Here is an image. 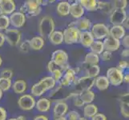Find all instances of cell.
Returning a JSON list of instances; mask_svg holds the SVG:
<instances>
[{"label": "cell", "mask_w": 129, "mask_h": 120, "mask_svg": "<svg viewBox=\"0 0 129 120\" xmlns=\"http://www.w3.org/2000/svg\"><path fill=\"white\" fill-rule=\"evenodd\" d=\"M55 21L50 16H45L42 18L38 26L39 33L40 34V37H42L43 39L50 36L55 31Z\"/></svg>", "instance_id": "cell-1"}, {"label": "cell", "mask_w": 129, "mask_h": 120, "mask_svg": "<svg viewBox=\"0 0 129 120\" xmlns=\"http://www.w3.org/2000/svg\"><path fill=\"white\" fill-rule=\"evenodd\" d=\"M42 1H35V0H27L24 2L23 6L20 7V12L23 14H26L29 16H37L41 13L42 8L40 5Z\"/></svg>", "instance_id": "cell-2"}, {"label": "cell", "mask_w": 129, "mask_h": 120, "mask_svg": "<svg viewBox=\"0 0 129 120\" xmlns=\"http://www.w3.org/2000/svg\"><path fill=\"white\" fill-rule=\"evenodd\" d=\"M123 73L117 67H111L106 73V77L108 79L109 83L112 86L117 87L121 85L123 82Z\"/></svg>", "instance_id": "cell-3"}, {"label": "cell", "mask_w": 129, "mask_h": 120, "mask_svg": "<svg viewBox=\"0 0 129 120\" xmlns=\"http://www.w3.org/2000/svg\"><path fill=\"white\" fill-rule=\"evenodd\" d=\"M91 33L95 40L104 39L109 35V28L104 23H95L91 27Z\"/></svg>", "instance_id": "cell-4"}, {"label": "cell", "mask_w": 129, "mask_h": 120, "mask_svg": "<svg viewBox=\"0 0 129 120\" xmlns=\"http://www.w3.org/2000/svg\"><path fill=\"white\" fill-rule=\"evenodd\" d=\"M73 84L76 87L77 92L91 90V87L95 85V78H91L87 76L80 78H75Z\"/></svg>", "instance_id": "cell-5"}, {"label": "cell", "mask_w": 129, "mask_h": 120, "mask_svg": "<svg viewBox=\"0 0 129 120\" xmlns=\"http://www.w3.org/2000/svg\"><path fill=\"white\" fill-rule=\"evenodd\" d=\"M5 40L11 47H17L20 43L21 40V32L18 29L8 28L4 33Z\"/></svg>", "instance_id": "cell-6"}, {"label": "cell", "mask_w": 129, "mask_h": 120, "mask_svg": "<svg viewBox=\"0 0 129 120\" xmlns=\"http://www.w3.org/2000/svg\"><path fill=\"white\" fill-rule=\"evenodd\" d=\"M79 34H80V31L76 28L72 27V26H68L63 32V42L67 44L77 43L79 41Z\"/></svg>", "instance_id": "cell-7"}, {"label": "cell", "mask_w": 129, "mask_h": 120, "mask_svg": "<svg viewBox=\"0 0 129 120\" xmlns=\"http://www.w3.org/2000/svg\"><path fill=\"white\" fill-rule=\"evenodd\" d=\"M51 61L58 67L68 63V55L63 50H56L52 53Z\"/></svg>", "instance_id": "cell-8"}, {"label": "cell", "mask_w": 129, "mask_h": 120, "mask_svg": "<svg viewBox=\"0 0 129 120\" xmlns=\"http://www.w3.org/2000/svg\"><path fill=\"white\" fill-rule=\"evenodd\" d=\"M127 17L125 10L115 9L110 15V23L112 26H122L123 21Z\"/></svg>", "instance_id": "cell-9"}, {"label": "cell", "mask_w": 129, "mask_h": 120, "mask_svg": "<svg viewBox=\"0 0 129 120\" xmlns=\"http://www.w3.org/2000/svg\"><path fill=\"white\" fill-rule=\"evenodd\" d=\"M35 99L30 95H22L18 100V105L23 110H30L35 106Z\"/></svg>", "instance_id": "cell-10"}, {"label": "cell", "mask_w": 129, "mask_h": 120, "mask_svg": "<svg viewBox=\"0 0 129 120\" xmlns=\"http://www.w3.org/2000/svg\"><path fill=\"white\" fill-rule=\"evenodd\" d=\"M26 15L21 13L20 11H15L9 17L10 24L13 27H15V29L23 27L26 23Z\"/></svg>", "instance_id": "cell-11"}, {"label": "cell", "mask_w": 129, "mask_h": 120, "mask_svg": "<svg viewBox=\"0 0 129 120\" xmlns=\"http://www.w3.org/2000/svg\"><path fill=\"white\" fill-rule=\"evenodd\" d=\"M68 26H72V27L76 28L80 32L87 31L91 27V22L87 18H80V19H76L75 21L70 23Z\"/></svg>", "instance_id": "cell-12"}, {"label": "cell", "mask_w": 129, "mask_h": 120, "mask_svg": "<svg viewBox=\"0 0 129 120\" xmlns=\"http://www.w3.org/2000/svg\"><path fill=\"white\" fill-rule=\"evenodd\" d=\"M103 44H104V51L112 52V51H118L121 43H120V40L114 38L112 36L108 35V37L104 39Z\"/></svg>", "instance_id": "cell-13"}, {"label": "cell", "mask_w": 129, "mask_h": 120, "mask_svg": "<svg viewBox=\"0 0 129 120\" xmlns=\"http://www.w3.org/2000/svg\"><path fill=\"white\" fill-rule=\"evenodd\" d=\"M75 78H76V73L75 70L72 68H69L68 70H66L65 74L63 75V78L59 81V84L61 87H68L73 84Z\"/></svg>", "instance_id": "cell-14"}, {"label": "cell", "mask_w": 129, "mask_h": 120, "mask_svg": "<svg viewBox=\"0 0 129 120\" xmlns=\"http://www.w3.org/2000/svg\"><path fill=\"white\" fill-rule=\"evenodd\" d=\"M68 112V105L64 101H59L55 103L53 108V114L55 118L63 117Z\"/></svg>", "instance_id": "cell-15"}, {"label": "cell", "mask_w": 129, "mask_h": 120, "mask_svg": "<svg viewBox=\"0 0 129 120\" xmlns=\"http://www.w3.org/2000/svg\"><path fill=\"white\" fill-rule=\"evenodd\" d=\"M0 9L3 12V15H9L14 13L16 5L13 0H2V3L0 4Z\"/></svg>", "instance_id": "cell-16"}, {"label": "cell", "mask_w": 129, "mask_h": 120, "mask_svg": "<svg viewBox=\"0 0 129 120\" xmlns=\"http://www.w3.org/2000/svg\"><path fill=\"white\" fill-rule=\"evenodd\" d=\"M84 12H85V11H84L83 7L79 3V2H75L71 4L70 15L73 18H75V19H80V18H83Z\"/></svg>", "instance_id": "cell-17"}, {"label": "cell", "mask_w": 129, "mask_h": 120, "mask_svg": "<svg viewBox=\"0 0 129 120\" xmlns=\"http://www.w3.org/2000/svg\"><path fill=\"white\" fill-rule=\"evenodd\" d=\"M94 38H93L92 34L90 31H82L80 32L79 34V43H80V44L86 48H89L90 46L91 45V43L94 42Z\"/></svg>", "instance_id": "cell-18"}, {"label": "cell", "mask_w": 129, "mask_h": 120, "mask_svg": "<svg viewBox=\"0 0 129 120\" xmlns=\"http://www.w3.org/2000/svg\"><path fill=\"white\" fill-rule=\"evenodd\" d=\"M126 34V30L122 26H112L109 29V35L118 40L122 39Z\"/></svg>", "instance_id": "cell-19"}, {"label": "cell", "mask_w": 129, "mask_h": 120, "mask_svg": "<svg viewBox=\"0 0 129 120\" xmlns=\"http://www.w3.org/2000/svg\"><path fill=\"white\" fill-rule=\"evenodd\" d=\"M51 103L47 98H41L35 103V107L40 112H47L51 109Z\"/></svg>", "instance_id": "cell-20"}, {"label": "cell", "mask_w": 129, "mask_h": 120, "mask_svg": "<svg viewBox=\"0 0 129 120\" xmlns=\"http://www.w3.org/2000/svg\"><path fill=\"white\" fill-rule=\"evenodd\" d=\"M95 92L92 91L91 90H87V91H83L79 92V98L84 104H90L95 99Z\"/></svg>", "instance_id": "cell-21"}, {"label": "cell", "mask_w": 129, "mask_h": 120, "mask_svg": "<svg viewBox=\"0 0 129 120\" xmlns=\"http://www.w3.org/2000/svg\"><path fill=\"white\" fill-rule=\"evenodd\" d=\"M47 91V89L46 86L44 85V83L41 81H39V83H36L35 84L31 87L30 89V92H31V95L35 97H39L43 95L44 93Z\"/></svg>", "instance_id": "cell-22"}, {"label": "cell", "mask_w": 129, "mask_h": 120, "mask_svg": "<svg viewBox=\"0 0 129 120\" xmlns=\"http://www.w3.org/2000/svg\"><path fill=\"white\" fill-rule=\"evenodd\" d=\"M70 6L71 4L67 1H61L57 4L56 11L60 16H68L70 15Z\"/></svg>", "instance_id": "cell-23"}, {"label": "cell", "mask_w": 129, "mask_h": 120, "mask_svg": "<svg viewBox=\"0 0 129 120\" xmlns=\"http://www.w3.org/2000/svg\"><path fill=\"white\" fill-rule=\"evenodd\" d=\"M44 44H45V41H44V39L40 36H35L29 40L30 48H31L34 51L41 50L44 47Z\"/></svg>", "instance_id": "cell-24"}, {"label": "cell", "mask_w": 129, "mask_h": 120, "mask_svg": "<svg viewBox=\"0 0 129 120\" xmlns=\"http://www.w3.org/2000/svg\"><path fill=\"white\" fill-rule=\"evenodd\" d=\"M79 3L83 7L84 11H95L98 10V1L96 0H80Z\"/></svg>", "instance_id": "cell-25"}, {"label": "cell", "mask_w": 129, "mask_h": 120, "mask_svg": "<svg viewBox=\"0 0 129 120\" xmlns=\"http://www.w3.org/2000/svg\"><path fill=\"white\" fill-rule=\"evenodd\" d=\"M95 85L98 90L102 91L107 90V89L109 87L110 83H109L108 79L107 78V77L102 75V76H98L95 79Z\"/></svg>", "instance_id": "cell-26"}, {"label": "cell", "mask_w": 129, "mask_h": 120, "mask_svg": "<svg viewBox=\"0 0 129 120\" xmlns=\"http://www.w3.org/2000/svg\"><path fill=\"white\" fill-rule=\"evenodd\" d=\"M98 107L95 104L90 103V104H86L83 107V115L86 118H91L93 116L98 113Z\"/></svg>", "instance_id": "cell-27"}, {"label": "cell", "mask_w": 129, "mask_h": 120, "mask_svg": "<svg viewBox=\"0 0 129 120\" xmlns=\"http://www.w3.org/2000/svg\"><path fill=\"white\" fill-rule=\"evenodd\" d=\"M48 38L53 45H60V44L63 43V32L60 31V30H55V31L48 37Z\"/></svg>", "instance_id": "cell-28"}, {"label": "cell", "mask_w": 129, "mask_h": 120, "mask_svg": "<svg viewBox=\"0 0 129 120\" xmlns=\"http://www.w3.org/2000/svg\"><path fill=\"white\" fill-rule=\"evenodd\" d=\"M98 9L107 15H111L112 12L115 10L112 3L102 1H98Z\"/></svg>", "instance_id": "cell-29"}, {"label": "cell", "mask_w": 129, "mask_h": 120, "mask_svg": "<svg viewBox=\"0 0 129 120\" xmlns=\"http://www.w3.org/2000/svg\"><path fill=\"white\" fill-rule=\"evenodd\" d=\"M12 88L15 94H23L26 90V83L24 80H16L13 83Z\"/></svg>", "instance_id": "cell-30"}, {"label": "cell", "mask_w": 129, "mask_h": 120, "mask_svg": "<svg viewBox=\"0 0 129 120\" xmlns=\"http://www.w3.org/2000/svg\"><path fill=\"white\" fill-rule=\"evenodd\" d=\"M91 49V52L95 53L96 55H101L102 53L104 51V44L103 42L100 41V40H94V42L91 43V45L89 47Z\"/></svg>", "instance_id": "cell-31"}, {"label": "cell", "mask_w": 129, "mask_h": 120, "mask_svg": "<svg viewBox=\"0 0 129 120\" xmlns=\"http://www.w3.org/2000/svg\"><path fill=\"white\" fill-rule=\"evenodd\" d=\"M84 61H85V63L87 64L88 66L98 65V63H99V62H100V57L98 55L95 54V53L88 52L85 55Z\"/></svg>", "instance_id": "cell-32"}, {"label": "cell", "mask_w": 129, "mask_h": 120, "mask_svg": "<svg viewBox=\"0 0 129 120\" xmlns=\"http://www.w3.org/2000/svg\"><path fill=\"white\" fill-rule=\"evenodd\" d=\"M100 72V67L99 65H91L88 66V67L86 69V76L91 78H95L98 77Z\"/></svg>", "instance_id": "cell-33"}, {"label": "cell", "mask_w": 129, "mask_h": 120, "mask_svg": "<svg viewBox=\"0 0 129 120\" xmlns=\"http://www.w3.org/2000/svg\"><path fill=\"white\" fill-rule=\"evenodd\" d=\"M41 82H43L44 83V85L46 86L47 91L49 90H51V89H54L56 85V82L55 81V79L53 78L51 76H47V77H44L41 80Z\"/></svg>", "instance_id": "cell-34"}, {"label": "cell", "mask_w": 129, "mask_h": 120, "mask_svg": "<svg viewBox=\"0 0 129 120\" xmlns=\"http://www.w3.org/2000/svg\"><path fill=\"white\" fill-rule=\"evenodd\" d=\"M11 79L0 77V90L2 91H7L11 87Z\"/></svg>", "instance_id": "cell-35"}, {"label": "cell", "mask_w": 129, "mask_h": 120, "mask_svg": "<svg viewBox=\"0 0 129 120\" xmlns=\"http://www.w3.org/2000/svg\"><path fill=\"white\" fill-rule=\"evenodd\" d=\"M120 113L122 116L125 118H129V103L127 101H121L120 102Z\"/></svg>", "instance_id": "cell-36"}, {"label": "cell", "mask_w": 129, "mask_h": 120, "mask_svg": "<svg viewBox=\"0 0 129 120\" xmlns=\"http://www.w3.org/2000/svg\"><path fill=\"white\" fill-rule=\"evenodd\" d=\"M9 26H10L9 17L4 15L0 16V30H6L8 29Z\"/></svg>", "instance_id": "cell-37"}, {"label": "cell", "mask_w": 129, "mask_h": 120, "mask_svg": "<svg viewBox=\"0 0 129 120\" xmlns=\"http://www.w3.org/2000/svg\"><path fill=\"white\" fill-rule=\"evenodd\" d=\"M127 5V2L126 0H116V1H114L112 3V6L114 9H121V10H124L126 8Z\"/></svg>", "instance_id": "cell-38"}, {"label": "cell", "mask_w": 129, "mask_h": 120, "mask_svg": "<svg viewBox=\"0 0 129 120\" xmlns=\"http://www.w3.org/2000/svg\"><path fill=\"white\" fill-rule=\"evenodd\" d=\"M51 77L55 79V81L58 83H59V81L61 80V78H63V71L59 69V68H57V69H55L54 71H53L52 73H51Z\"/></svg>", "instance_id": "cell-39"}, {"label": "cell", "mask_w": 129, "mask_h": 120, "mask_svg": "<svg viewBox=\"0 0 129 120\" xmlns=\"http://www.w3.org/2000/svg\"><path fill=\"white\" fill-rule=\"evenodd\" d=\"M80 117L79 114L76 110H71V111L67 113V120H78L79 118Z\"/></svg>", "instance_id": "cell-40"}, {"label": "cell", "mask_w": 129, "mask_h": 120, "mask_svg": "<svg viewBox=\"0 0 129 120\" xmlns=\"http://www.w3.org/2000/svg\"><path fill=\"white\" fill-rule=\"evenodd\" d=\"M1 77L2 78H8V79H11L13 77V71L11 69H4L1 71Z\"/></svg>", "instance_id": "cell-41"}, {"label": "cell", "mask_w": 129, "mask_h": 120, "mask_svg": "<svg viewBox=\"0 0 129 120\" xmlns=\"http://www.w3.org/2000/svg\"><path fill=\"white\" fill-rule=\"evenodd\" d=\"M19 49L23 53H26L30 49V45H29V40H26V41L23 42L20 44Z\"/></svg>", "instance_id": "cell-42"}, {"label": "cell", "mask_w": 129, "mask_h": 120, "mask_svg": "<svg viewBox=\"0 0 129 120\" xmlns=\"http://www.w3.org/2000/svg\"><path fill=\"white\" fill-rule=\"evenodd\" d=\"M112 52L110 51H104L102 54L100 55V58L102 59V60L104 61H109L112 59Z\"/></svg>", "instance_id": "cell-43"}, {"label": "cell", "mask_w": 129, "mask_h": 120, "mask_svg": "<svg viewBox=\"0 0 129 120\" xmlns=\"http://www.w3.org/2000/svg\"><path fill=\"white\" fill-rule=\"evenodd\" d=\"M128 66H129V64H128V63H127V61H125V60H121V61H119L117 68L123 71V70H125V69L128 68Z\"/></svg>", "instance_id": "cell-44"}, {"label": "cell", "mask_w": 129, "mask_h": 120, "mask_svg": "<svg viewBox=\"0 0 129 120\" xmlns=\"http://www.w3.org/2000/svg\"><path fill=\"white\" fill-rule=\"evenodd\" d=\"M120 43H122L123 47L125 49H128L129 47V35L125 34L124 37L122 38V41H120Z\"/></svg>", "instance_id": "cell-45"}, {"label": "cell", "mask_w": 129, "mask_h": 120, "mask_svg": "<svg viewBox=\"0 0 129 120\" xmlns=\"http://www.w3.org/2000/svg\"><path fill=\"white\" fill-rule=\"evenodd\" d=\"M91 120H107V117L104 114L97 113L95 116H93L91 118Z\"/></svg>", "instance_id": "cell-46"}, {"label": "cell", "mask_w": 129, "mask_h": 120, "mask_svg": "<svg viewBox=\"0 0 129 120\" xmlns=\"http://www.w3.org/2000/svg\"><path fill=\"white\" fill-rule=\"evenodd\" d=\"M57 68H59V67H58L57 66H55L54 63H52L51 61H50V62H49V63H47V70H48V71L50 72L51 74L53 71H54V70H55V69H57Z\"/></svg>", "instance_id": "cell-47"}, {"label": "cell", "mask_w": 129, "mask_h": 120, "mask_svg": "<svg viewBox=\"0 0 129 120\" xmlns=\"http://www.w3.org/2000/svg\"><path fill=\"white\" fill-rule=\"evenodd\" d=\"M7 117V110L2 106H0V120H6Z\"/></svg>", "instance_id": "cell-48"}, {"label": "cell", "mask_w": 129, "mask_h": 120, "mask_svg": "<svg viewBox=\"0 0 129 120\" xmlns=\"http://www.w3.org/2000/svg\"><path fill=\"white\" fill-rule=\"evenodd\" d=\"M74 102H73V103H74V105L75 106H78V107H80V106H84V103H83V102L79 99V96L78 97H75V98H74Z\"/></svg>", "instance_id": "cell-49"}, {"label": "cell", "mask_w": 129, "mask_h": 120, "mask_svg": "<svg viewBox=\"0 0 129 120\" xmlns=\"http://www.w3.org/2000/svg\"><path fill=\"white\" fill-rule=\"evenodd\" d=\"M5 36H4V33L0 32V47L3 46L4 43H5Z\"/></svg>", "instance_id": "cell-50"}, {"label": "cell", "mask_w": 129, "mask_h": 120, "mask_svg": "<svg viewBox=\"0 0 129 120\" xmlns=\"http://www.w3.org/2000/svg\"><path fill=\"white\" fill-rule=\"evenodd\" d=\"M128 23H129V17L127 16V18H126V19L123 21V24H122V26L124 28V29H128L129 28V25H128Z\"/></svg>", "instance_id": "cell-51"}, {"label": "cell", "mask_w": 129, "mask_h": 120, "mask_svg": "<svg viewBox=\"0 0 129 120\" xmlns=\"http://www.w3.org/2000/svg\"><path fill=\"white\" fill-rule=\"evenodd\" d=\"M129 55V50L128 49H123L121 53V56L123 58H127Z\"/></svg>", "instance_id": "cell-52"}, {"label": "cell", "mask_w": 129, "mask_h": 120, "mask_svg": "<svg viewBox=\"0 0 129 120\" xmlns=\"http://www.w3.org/2000/svg\"><path fill=\"white\" fill-rule=\"evenodd\" d=\"M33 120H48V118L44 115H38V116H35Z\"/></svg>", "instance_id": "cell-53"}, {"label": "cell", "mask_w": 129, "mask_h": 120, "mask_svg": "<svg viewBox=\"0 0 129 120\" xmlns=\"http://www.w3.org/2000/svg\"><path fill=\"white\" fill-rule=\"evenodd\" d=\"M123 82L126 83H128V82H129V74H126L125 75H123Z\"/></svg>", "instance_id": "cell-54"}, {"label": "cell", "mask_w": 129, "mask_h": 120, "mask_svg": "<svg viewBox=\"0 0 129 120\" xmlns=\"http://www.w3.org/2000/svg\"><path fill=\"white\" fill-rule=\"evenodd\" d=\"M16 120H26V118L24 116H23V115H20V116L16 118Z\"/></svg>", "instance_id": "cell-55"}, {"label": "cell", "mask_w": 129, "mask_h": 120, "mask_svg": "<svg viewBox=\"0 0 129 120\" xmlns=\"http://www.w3.org/2000/svg\"><path fill=\"white\" fill-rule=\"evenodd\" d=\"M55 120H67V118L65 116H63V117H59V118H55Z\"/></svg>", "instance_id": "cell-56"}, {"label": "cell", "mask_w": 129, "mask_h": 120, "mask_svg": "<svg viewBox=\"0 0 129 120\" xmlns=\"http://www.w3.org/2000/svg\"><path fill=\"white\" fill-rule=\"evenodd\" d=\"M78 120H87L85 117H82V116H80V117H79V119Z\"/></svg>", "instance_id": "cell-57"}, {"label": "cell", "mask_w": 129, "mask_h": 120, "mask_svg": "<svg viewBox=\"0 0 129 120\" xmlns=\"http://www.w3.org/2000/svg\"><path fill=\"white\" fill-rule=\"evenodd\" d=\"M2 97H3V91L0 90V99H2Z\"/></svg>", "instance_id": "cell-58"}, {"label": "cell", "mask_w": 129, "mask_h": 120, "mask_svg": "<svg viewBox=\"0 0 129 120\" xmlns=\"http://www.w3.org/2000/svg\"><path fill=\"white\" fill-rule=\"evenodd\" d=\"M2 64H3V59H2V58L0 57V66H2Z\"/></svg>", "instance_id": "cell-59"}, {"label": "cell", "mask_w": 129, "mask_h": 120, "mask_svg": "<svg viewBox=\"0 0 129 120\" xmlns=\"http://www.w3.org/2000/svg\"><path fill=\"white\" fill-rule=\"evenodd\" d=\"M1 15H3V12L1 11V9H0V16H1Z\"/></svg>", "instance_id": "cell-60"}, {"label": "cell", "mask_w": 129, "mask_h": 120, "mask_svg": "<svg viewBox=\"0 0 129 120\" xmlns=\"http://www.w3.org/2000/svg\"><path fill=\"white\" fill-rule=\"evenodd\" d=\"M8 120H16V118H10V119H8Z\"/></svg>", "instance_id": "cell-61"}, {"label": "cell", "mask_w": 129, "mask_h": 120, "mask_svg": "<svg viewBox=\"0 0 129 120\" xmlns=\"http://www.w3.org/2000/svg\"><path fill=\"white\" fill-rule=\"evenodd\" d=\"M1 3H2V0H0V4H1Z\"/></svg>", "instance_id": "cell-62"}]
</instances>
